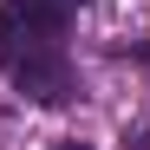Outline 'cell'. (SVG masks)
Segmentation results:
<instances>
[{
	"label": "cell",
	"instance_id": "7a4b0ae2",
	"mask_svg": "<svg viewBox=\"0 0 150 150\" xmlns=\"http://www.w3.org/2000/svg\"><path fill=\"white\" fill-rule=\"evenodd\" d=\"M79 7L85 0H0V59L33 39H65Z\"/></svg>",
	"mask_w": 150,
	"mask_h": 150
},
{
	"label": "cell",
	"instance_id": "6da1fadb",
	"mask_svg": "<svg viewBox=\"0 0 150 150\" xmlns=\"http://www.w3.org/2000/svg\"><path fill=\"white\" fill-rule=\"evenodd\" d=\"M0 65H7V79L26 91V98H39V105H65V98H79L65 39H33V46H20V52H7Z\"/></svg>",
	"mask_w": 150,
	"mask_h": 150
},
{
	"label": "cell",
	"instance_id": "277c9868",
	"mask_svg": "<svg viewBox=\"0 0 150 150\" xmlns=\"http://www.w3.org/2000/svg\"><path fill=\"white\" fill-rule=\"evenodd\" d=\"M52 150H91V144H79V137H65V144H52Z\"/></svg>",
	"mask_w": 150,
	"mask_h": 150
},
{
	"label": "cell",
	"instance_id": "3957f363",
	"mask_svg": "<svg viewBox=\"0 0 150 150\" xmlns=\"http://www.w3.org/2000/svg\"><path fill=\"white\" fill-rule=\"evenodd\" d=\"M124 150H150V124H144L137 137H124Z\"/></svg>",
	"mask_w": 150,
	"mask_h": 150
}]
</instances>
